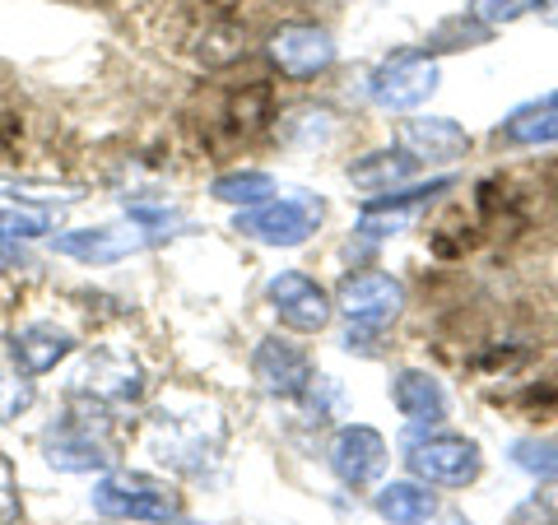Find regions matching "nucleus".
Masks as SVG:
<instances>
[{
	"mask_svg": "<svg viewBox=\"0 0 558 525\" xmlns=\"http://www.w3.org/2000/svg\"><path fill=\"white\" fill-rule=\"evenodd\" d=\"M336 307L344 312L349 326L359 330H387L400 312H405V284L387 270H354L340 279Z\"/></svg>",
	"mask_w": 558,
	"mask_h": 525,
	"instance_id": "nucleus-6",
	"label": "nucleus"
},
{
	"mask_svg": "<svg viewBox=\"0 0 558 525\" xmlns=\"http://www.w3.org/2000/svg\"><path fill=\"white\" fill-rule=\"evenodd\" d=\"M43 461L65 475H94L117 461V428L112 405H98L89 395H75L61 424H51L43 437Z\"/></svg>",
	"mask_w": 558,
	"mask_h": 525,
	"instance_id": "nucleus-2",
	"label": "nucleus"
},
{
	"mask_svg": "<svg viewBox=\"0 0 558 525\" xmlns=\"http://www.w3.org/2000/svg\"><path fill=\"white\" fill-rule=\"evenodd\" d=\"M373 506H377V516L391 521V525H424V521L438 516V498H433L424 484H410V479L381 484Z\"/></svg>",
	"mask_w": 558,
	"mask_h": 525,
	"instance_id": "nucleus-19",
	"label": "nucleus"
},
{
	"mask_svg": "<svg viewBox=\"0 0 558 525\" xmlns=\"http://www.w3.org/2000/svg\"><path fill=\"white\" fill-rule=\"evenodd\" d=\"M270 307L279 312V321L293 326V330H322L336 312V297H330L312 274H299V270H284L270 279Z\"/></svg>",
	"mask_w": 558,
	"mask_h": 525,
	"instance_id": "nucleus-12",
	"label": "nucleus"
},
{
	"mask_svg": "<svg viewBox=\"0 0 558 525\" xmlns=\"http://www.w3.org/2000/svg\"><path fill=\"white\" fill-rule=\"evenodd\" d=\"M391 400L410 424H442L447 418V391L442 381L424 373V367H400L391 377Z\"/></svg>",
	"mask_w": 558,
	"mask_h": 525,
	"instance_id": "nucleus-17",
	"label": "nucleus"
},
{
	"mask_svg": "<svg viewBox=\"0 0 558 525\" xmlns=\"http://www.w3.org/2000/svg\"><path fill=\"white\" fill-rule=\"evenodd\" d=\"M498 139L508 145H521V149H539V145H558V94H545L517 108L508 121L498 126Z\"/></svg>",
	"mask_w": 558,
	"mask_h": 525,
	"instance_id": "nucleus-18",
	"label": "nucleus"
},
{
	"mask_svg": "<svg viewBox=\"0 0 558 525\" xmlns=\"http://www.w3.org/2000/svg\"><path fill=\"white\" fill-rule=\"evenodd\" d=\"M223 414L209 410V405H163L149 414V428H145V447L149 456L178 469V475H196L209 461H219L223 451Z\"/></svg>",
	"mask_w": 558,
	"mask_h": 525,
	"instance_id": "nucleus-1",
	"label": "nucleus"
},
{
	"mask_svg": "<svg viewBox=\"0 0 558 525\" xmlns=\"http://www.w3.org/2000/svg\"><path fill=\"white\" fill-rule=\"evenodd\" d=\"M94 512L117 516V521H145V525H172L182 521V498L178 488H168L149 475H102L94 484Z\"/></svg>",
	"mask_w": 558,
	"mask_h": 525,
	"instance_id": "nucleus-5",
	"label": "nucleus"
},
{
	"mask_svg": "<svg viewBox=\"0 0 558 525\" xmlns=\"http://www.w3.org/2000/svg\"><path fill=\"white\" fill-rule=\"evenodd\" d=\"M539 14H545L549 24H558V0H539Z\"/></svg>",
	"mask_w": 558,
	"mask_h": 525,
	"instance_id": "nucleus-26",
	"label": "nucleus"
},
{
	"mask_svg": "<svg viewBox=\"0 0 558 525\" xmlns=\"http://www.w3.org/2000/svg\"><path fill=\"white\" fill-rule=\"evenodd\" d=\"M75 395H89L112 410L135 405V400L145 395V367L131 354H121V349H94L75 373Z\"/></svg>",
	"mask_w": 558,
	"mask_h": 525,
	"instance_id": "nucleus-10",
	"label": "nucleus"
},
{
	"mask_svg": "<svg viewBox=\"0 0 558 525\" xmlns=\"http://www.w3.org/2000/svg\"><path fill=\"white\" fill-rule=\"evenodd\" d=\"M172 233H178V215H168V209H135L131 219H117V223L57 233L51 247L70 260H84V266H117V260H126L145 247H159Z\"/></svg>",
	"mask_w": 558,
	"mask_h": 525,
	"instance_id": "nucleus-3",
	"label": "nucleus"
},
{
	"mask_svg": "<svg viewBox=\"0 0 558 525\" xmlns=\"http://www.w3.org/2000/svg\"><path fill=\"white\" fill-rule=\"evenodd\" d=\"M209 196L223 200V205H242V209H252L260 200H270L275 196V182L266 178V172H223V178H215V186H209Z\"/></svg>",
	"mask_w": 558,
	"mask_h": 525,
	"instance_id": "nucleus-21",
	"label": "nucleus"
},
{
	"mask_svg": "<svg viewBox=\"0 0 558 525\" xmlns=\"http://www.w3.org/2000/svg\"><path fill=\"white\" fill-rule=\"evenodd\" d=\"M33 377L20 373V367H0V424H14V418H24L33 410Z\"/></svg>",
	"mask_w": 558,
	"mask_h": 525,
	"instance_id": "nucleus-22",
	"label": "nucleus"
},
{
	"mask_svg": "<svg viewBox=\"0 0 558 525\" xmlns=\"http://www.w3.org/2000/svg\"><path fill=\"white\" fill-rule=\"evenodd\" d=\"M405 461L418 479L438 484V488H465L480 479L484 456L470 437H451V432H428V437H414Z\"/></svg>",
	"mask_w": 558,
	"mask_h": 525,
	"instance_id": "nucleus-7",
	"label": "nucleus"
},
{
	"mask_svg": "<svg viewBox=\"0 0 558 525\" xmlns=\"http://www.w3.org/2000/svg\"><path fill=\"white\" fill-rule=\"evenodd\" d=\"M75 354V335L70 330H61V326H51V321H33V326H20L10 335V358H14V367L20 373H28V377H43V373H51L61 358H70Z\"/></svg>",
	"mask_w": 558,
	"mask_h": 525,
	"instance_id": "nucleus-16",
	"label": "nucleus"
},
{
	"mask_svg": "<svg viewBox=\"0 0 558 525\" xmlns=\"http://www.w3.org/2000/svg\"><path fill=\"white\" fill-rule=\"evenodd\" d=\"M252 377L260 381V391H270L279 400H299V395L312 391L317 367H312L303 344H293L284 335H266L252 354Z\"/></svg>",
	"mask_w": 558,
	"mask_h": 525,
	"instance_id": "nucleus-11",
	"label": "nucleus"
},
{
	"mask_svg": "<svg viewBox=\"0 0 558 525\" xmlns=\"http://www.w3.org/2000/svg\"><path fill=\"white\" fill-rule=\"evenodd\" d=\"M539 10V0H470V20L480 28H502V24H517L521 14Z\"/></svg>",
	"mask_w": 558,
	"mask_h": 525,
	"instance_id": "nucleus-23",
	"label": "nucleus"
},
{
	"mask_svg": "<svg viewBox=\"0 0 558 525\" xmlns=\"http://www.w3.org/2000/svg\"><path fill=\"white\" fill-rule=\"evenodd\" d=\"M326 461L330 469L344 479V484H377L381 469H387V442H381L377 428H363V424H349L330 437L326 447Z\"/></svg>",
	"mask_w": 558,
	"mask_h": 525,
	"instance_id": "nucleus-13",
	"label": "nucleus"
},
{
	"mask_svg": "<svg viewBox=\"0 0 558 525\" xmlns=\"http://www.w3.org/2000/svg\"><path fill=\"white\" fill-rule=\"evenodd\" d=\"M400 149L414 154L418 163H451V159H465L470 135L447 117H410L400 121Z\"/></svg>",
	"mask_w": 558,
	"mask_h": 525,
	"instance_id": "nucleus-15",
	"label": "nucleus"
},
{
	"mask_svg": "<svg viewBox=\"0 0 558 525\" xmlns=\"http://www.w3.org/2000/svg\"><path fill=\"white\" fill-rule=\"evenodd\" d=\"M512 521L517 525H558V484L535 488V493L512 512Z\"/></svg>",
	"mask_w": 558,
	"mask_h": 525,
	"instance_id": "nucleus-24",
	"label": "nucleus"
},
{
	"mask_svg": "<svg viewBox=\"0 0 558 525\" xmlns=\"http://www.w3.org/2000/svg\"><path fill=\"white\" fill-rule=\"evenodd\" d=\"M270 84H242V89L223 94V102L215 112H209V131H215L223 145H233V139H252L270 126Z\"/></svg>",
	"mask_w": 558,
	"mask_h": 525,
	"instance_id": "nucleus-14",
	"label": "nucleus"
},
{
	"mask_svg": "<svg viewBox=\"0 0 558 525\" xmlns=\"http://www.w3.org/2000/svg\"><path fill=\"white\" fill-rule=\"evenodd\" d=\"M20 521V488H14V465L10 456H0V525Z\"/></svg>",
	"mask_w": 558,
	"mask_h": 525,
	"instance_id": "nucleus-25",
	"label": "nucleus"
},
{
	"mask_svg": "<svg viewBox=\"0 0 558 525\" xmlns=\"http://www.w3.org/2000/svg\"><path fill=\"white\" fill-rule=\"evenodd\" d=\"M418 168L424 163L405 149H373V154H363V159L349 163V182L359 191H387V186H400L405 178H414Z\"/></svg>",
	"mask_w": 558,
	"mask_h": 525,
	"instance_id": "nucleus-20",
	"label": "nucleus"
},
{
	"mask_svg": "<svg viewBox=\"0 0 558 525\" xmlns=\"http://www.w3.org/2000/svg\"><path fill=\"white\" fill-rule=\"evenodd\" d=\"M326 219V205L307 191H284V196H270L252 209L238 215V233H247L252 242H266V247H303L307 237H317Z\"/></svg>",
	"mask_w": 558,
	"mask_h": 525,
	"instance_id": "nucleus-4",
	"label": "nucleus"
},
{
	"mask_svg": "<svg viewBox=\"0 0 558 525\" xmlns=\"http://www.w3.org/2000/svg\"><path fill=\"white\" fill-rule=\"evenodd\" d=\"M266 57L284 80H317L336 65V38L317 24H279L266 38Z\"/></svg>",
	"mask_w": 558,
	"mask_h": 525,
	"instance_id": "nucleus-9",
	"label": "nucleus"
},
{
	"mask_svg": "<svg viewBox=\"0 0 558 525\" xmlns=\"http://www.w3.org/2000/svg\"><path fill=\"white\" fill-rule=\"evenodd\" d=\"M438 84H442L438 61L418 57V51H400V57H391L387 65H377L368 94H373L377 108H387V112H414L438 94Z\"/></svg>",
	"mask_w": 558,
	"mask_h": 525,
	"instance_id": "nucleus-8",
	"label": "nucleus"
}]
</instances>
